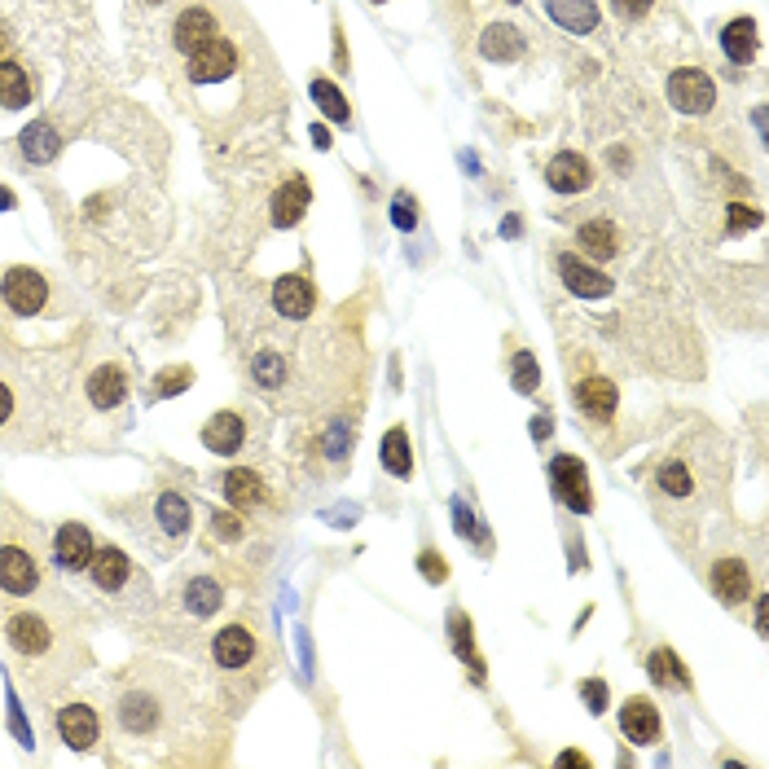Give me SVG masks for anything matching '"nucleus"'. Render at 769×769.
Returning <instances> with one entry per match:
<instances>
[{
	"label": "nucleus",
	"instance_id": "40",
	"mask_svg": "<svg viewBox=\"0 0 769 769\" xmlns=\"http://www.w3.org/2000/svg\"><path fill=\"white\" fill-rule=\"evenodd\" d=\"M581 695H585V704L594 708V712L607 708V686H603V682H581Z\"/></svg>",
	"mask_w": 769,
	"mask_h": 769
},
{
	"label": "nucleus",
	"instance_id": "39",
	"mask_svg": "<svg viewBox=\"0 0 769 769\" xmlns=\"http://www.w3.org/2000/svg\"><path fill=\"white\" fill-rule=\"evenodd\" d=\"M189 370H176V374H163L159 378V396H176V392H185V383H189Z\"/></svg>",
	"mask_w": 769,
	"mask_h": 769
},
{
	"label": "nucleus",
	"instance_id": "11",
	"mask_svg": "<svg viewBox=\"0 0 769 769\" xmlns=\"http://www.w3.org/2000/svg\"><path fill=\"white\" fill-rule=\"evenodd\" d=\"M88 576H93V585L102 589V594H119V589L128 585V576H132V563H128V554L119 550V545H106V550H93Z\"/></svg>",
	"mask_w": 769,
	"mask_h": 769
},
{
	"label": "nucleus",
	"instance_id": "1",
	"mask_svg": "<svg viewBox=\"0 0 769 769\" xmlns=\"http://www.w3.org/2000/svg\"><path fill=\"white\" fill-rule=\"evenodd\" d=\"M53 624L49 616H40V611H14L5 624V638L9 646L22 655V660H40V655H49L53 651Z\"/></svg>",
	"mask_w": 769,
	"mask_h": 769
},
{
	"label": "nucleus",
	"instance_id": "48",
	"mask_svg": "<svg viewBox=\"0 0 769 769\" xmlns=\"http://www.w3.org/2000/svg\"><path fill=\"white\" fill-rule=\"evenodd\" d=\"M0 207H14V194H9V189H0Z\"/></svg>",
	"mask_w": 769,
	"mask_h": 769
},
{
	"label": "nucleus",
	"instance_id": "6",
	"mask_svg": "<svg viewBox=\"0 0 769 769\" xmlns=\"http://www.w3.org/2000/svg\"><path fill=\"white\" fill-rule=\"evenodd\" d=\"M554 488H559V497L576 510V515H589V510H594V497H589V475H585L581 458H572V453L554 458Z\"/></svg>",
	"mask_w": 769,
	"mask_h": 769
},
{
	"label": "nucleus",
	"instance_id": "15",
	"mask_svg": "<svg viewBox=\"0 0 769 769\" xmlns=\"http://www.w3.org/2000/svg\"><path fill=\"white\" fill-rule=\"evenodd\" d=\"M559 273H563L567 291L581 295V299H603V295H611V277L598 273V269H589V264H581L576 255H563V260H559Z\"/></svg>",
	"mask_w": 769,
	"mask_h": 769
},
{
	"label": "nucleus",
	"instance_id": "21",
	"mask_svg": "<svg viewBox=\"0 0 769 769\" xmlns=\"http://www.w3.org/2000/svg\"><path fill=\"white\" fill-rule=\"evenodd\" d=\"M550 18L563 22L576 36H589L598 27V5L594 0H550Z\"/></svg>",
	"mask_w": 769,
	"mask_h": 769
},
{
	"label": "nucleus",
	"instance_id": "25",
	"mask_svg": "<svg viewBox=\"0 0 769 769\" xmlns=\"http://www.w3.org/2000/svg\"><path fill=\"white\" fill-rule=\"evenodd\" d=\"M31 102V80L18 62H0V106L22 110Z\"/></svg>",
	"mask_w": 769,
	"mask_h": 769
},
{
	"label": "nucleus",
	"instance_id": "38",
	"mask_svg": "<svg viewBox=\"0 0 769 769\" xmlns=\"http://www.w3.org/2000/svg\"><path fill=\"white\" fill-rule=\"evenodd\" d=\"M418 567H422V572H427V581H431V585H440L444 576H449V572H444V559H440L436 550H427V554H422V559H418Z\"/></svg>",
	"mask_w": 769,
	"mask_h": 769
},
{
	"label": "nucleus",
	"instance_id": "12",
	"mask_svg": "<svg viewBox=\"0 0 769 769\" xmlns=\"http://www.w3.org/2000/svg\"><path fill=\"white\" fill-rule=\"evenodd\" d=\"M620 730L629 734L633 743H655V739H660V712H655V704H651L646 695L624 699V708H620Z\"/></svg>",
	"mask_w": 769,
	"mask_h": 769
},
{
	"label": "nucleus",
	"instance_id": "36",
	"mask_svg": "<svg viewBox=\"0 0 769 769\" xmlns=\"http://www.w3.org/2000/svg\"><path fill=\"white\" fill-rule=\"evenodd\" d=\"M453 646L471 660V668L479 673V660H475V651H471V624H466V616H453Z\"/></svg>",
	"mask_w": 769,
	"mask_h": 769
},
{
	"label": "nucleus",
	"instance_id": "27",
	"mask_svg": "<svg viewBox=\"0 0 769 769\" xmlns=\"http://www.w3.org/2000/svg\"><path fill=\"white\" fill-rule=\"evenodd\" d=\"M646 668H651L655 686H668V690H686V686H690V677H686L682 660H677V655L668 651V646H660V651H651V660H646Z\"/></svg>",
	"mask_w": 769,
	"mask_h": 769
},
{
	"label": "nucleus",
	"instance_id": "47",
	"mask_svg": "<svg viewBox=\"0 0 769 769\" xmlns=\"http://www.w3.org/2000/svg\"><path fill=\"white\" fill-rule=\"evenodd\" d=\"M312 141H317V146L326 150V146H330V132H326V128H312Z\"/></svg>",
	"mask_w": 769,
	"mask_h": 769
},
{
	"label": "nucleus",
	"instance_id": "34",
	"mask_svg": "<svg viewBox=\"0 0 769 769\" xmlns=\"http://www.w3.org/2000/svg\"><path fill=\"white\" fill-rule=\"evenodd\" d=\"M655 484H660L664 493H673V497H686V493H690V475H686V466L677 462V458L660 462V471H655Z\"/></svg>",
	"mask_w": 769,
	"mask_h": 769
},
{
	"label": "nucleus",
	"instance_id": "44",
	"mask_svg": "<svg viewBox=\"0 0 769 769\" xmlns=\"http://www.w3.org/2000/svg\"><path fill=\"white\" fill-rule=\"evenodd\" d=\"M9 414H14V396H9V387L0 383V422H5Z\"/></svg>",
	"mask_w": 769,
	"mask_h": 769
},
{
	"label": "nucleus",
	"instance_id": "42",
	"mask_svg": "<svg viewBox=\"0 0 769 769\" xmlns=\"http://www.w3.org/2000/svg\"><path fill=\"white\" fill-rule=\"evenodd\" d=\"M392 220H396V225H400V229H414V203H409V198H405V194H400V198H396V216H392Z\"/></svg>",
	"mask_w": 769,
	"mask_h": 769
},
{
	"label": "nucleus",
	"instance_id": "29",
	"mask_svg": "<svg viewBox=\"0 0 769 769\" xmlns=\"http://www.w3.org/2000/svg\"><path fill=\"white\" fill-rule=\"evenodd\" d=\"M58 150H62V141H58V132H53L49 124H31L27 132H22V154H27L31 163L58 159Z\"/></svg>",
	"mask_w": 769,
	"mask_h": 769
},
{
	"label": "nucleus",
	"instance_id": "9",
	"mask_svg": "<svg viewBox=\"0 0 769 769\" xmlns=\"http://www.w3.org/2000/svg\"><path fill=\"white\" fill-rule=\"evenodd\" d=\"M58 734H62L66 748L84 752V748H93V743H97V734H102V721H97V712L88 708V704H66V708L58 712Z\"/></svg>",
	"mask_w": 769,
	"mask_h": 769
},
{
	"label": "nucleus",
	"instance_id": "19",
	"mask_svg": "<svg viewBox=\"0 0 769 769\" xmlns=\"http://www.w3.org/2000/svg\"><path fill=\"white\" fill-rule=\"evenodd\" d=\"M124 396H128V378H124L119 365H102V370H93V378H88V400H93L97 409H115Z\"/></svg>",
	"mask_w": 769,
	"mask_h": 769
},
{
	"label": "nucleus",
	"instance_id": "13",
	"mask_svg": "<svg viewBox=\"0 0 769 769\" xmlns=\"http://www.w3.org/2000/svg\"><path fill=\"white\" fill-rule=\"evenodd\" d=\"M172 36H176V49H181V53H194V49H203L207 40L220 36V22H216L211 9H185V14L176 18Z\"/></svg>",
	"mask_w": 769,
	"mask_h": 769
},
{
	"label": "nucleus",
	"instance_id": "30",
	"mask_svg": "<svg viewBox=\"0 0 769 769\" xmlns=\"http://www.w3.org/2000/svg\"><path fill=\"white\" fill-rule=\"evenodd\" d=\"M185 607L194 611V616H211V611H220V585L211 581V576H194V581L185 585Z\"/></svg>",
	"mask_w": 769,
	"mask_h": 769
},
{
	"label": "nucleus",
	"instance_id": "14",
	"mask_svg": "<svg viewBox=\"0 0 769 769\" xmlns=\"http://www.w3.org/2000/svg\"><path fill=\"white\" fill-rule=\"evenodd\" d=\"M712 594L721 598V603H743V598L752 594V576H748V563L743 559H717L712 563Z\"/></svg>",
	"mask_w": 769,
	"mask_h": 769
},
{
	"label": "nucleus",
	"instance_id": "35",
	"mask_svg": "<svg viewBox=\"0 0 769 769\" xmlns=\"http://www.w3.org/2000/svg\"><path fill=\"white\" fill-rule=\"evenodd\" d=\"M537 383H541V370H537V361H532V352H519L515 356V387L519 392H537Z\"/></svg>",
	"mask_w": 769,
	"mask_h": 769
},
{
	"label": "nucleus",
	"instance_id": "31",
	"mask_svg": "<svg viewBox=\"0 0 769 769\" xmlns=\"http://www.w3.org/2000/svg\"><path fill=\"white\" fill-rule=\"evenodd\" d=\"M251 374H255V383H260L264 392H282V383H286V361H282V352L264 348V352L251 361Z\"/></svg>",
	"mask_w": 769,
	"mask_h": 769
},
{
	"label": "nucleus",
	"instance_id": "37",
	"mask_svg": "<svg viewBox=\"0 0 769 769\" xmlns=\"http://www.w3.org/2000/svg\"><path fill=\"white\" fill-rule=\"evenodd\" d=\"M211 532H216L220 541H238V537H242V519H233V515H211Z\"/></svg>",
	"mask_w": 769,
	"mask_h": 769
},
{
	"label": "nucleus",
	"instance_id": "7",
	"mask_svg": "<svg viewBox=\"0 0 769 769\" xmlns=\"http://www.w3.org/2000/svg\"><path fill=\"white\" fill-rule=\"evenodd\" d=\"M53 559L62 572H84L93 563V537H88L84 523H62L58 537H53Z\"/></svg>",
	"mask_w": 769,
	"mask_h": 769
},
{
	"label": "nucleus",
	"instance_id": "51",
	"mask_svg": "<svg viewBox=\"0 0 769 769\" xmlns=\"http://www.w3.org/2000/svg\"><path fill=\"white\" fill-rule=\"evenodd\" d=\"M510 5H519V0H510Z\"/></svg>",
	"mask_w": 769,
	"mask_h": 769
},
{
	"label": "nucleus",
	"instance_id": "24",
	"mask_svg": "<svg viewBox=\"0 0 769 769\" xmlns=\"http://www.w3.org/2000/svg\"><path fill=\"white\" fill-rule=\"evenodd\" d=\"M479 53H484V58H493V62H515L519 53H523V36L515 27H488L484 31V40H479Z\"/></svg>",
	"mask_w": 769,
	"mask_h": 769
},
{
	"label": "nucleus",
	"instance_id": "49",
	"mask_svg": "<svg viewBox=\"0 0 769 769\" xmlns=\"http://www.w3.org/2000/svg\"><path fill=\"white\" fill-rule=\"evenodd\" d=\"M5 44H9V36H5V27H0V49H5Z\"/></svg>",
	"mask_w": 769,
	"mask_h": 769
},
{
	"label": "nucleus",
	"instance_id": "17",
	"mask_svg": "<svg viewBox=\"0 0 769 769\" xmlns=\"http://www.w3.org/2000/svg\"><path fill=\"white\" fill-rule=\"evenodd\" d=\"M312 203V189L304 176H295V181H286L282 189H277V198H273V225H282V229H291L304 220V211Z\"/></svg>",
	"mask_w": 769,
	"mask_h": 769
},
{
	"label": "nucleus",
	"instance_id": "28",
	"mask_svg": "<svg viewBox=\"0 0 769 769\" xmlns=\"http://www.w3.org/2000/svg\"><path fill=\"white\" fill-rule=\"evenodd\" d=\"M576 238H581V247H585L589 255H594V260H611V255L620 251V242H616V229H611L607 220H585Z\"/></svg>",
	"mask_w": 769,
	"mask_h": 769
},
{
	"label": "nucleus",
	"instance_id": "32",
	"mask_svg": "<svg viewBox=\"0 0 769 769\" xmlns=\"http://www.w3.org/2000/svg\"><path fill=\"white\" fill-rule=\"evenodd\" d=\"M383 466L392 471L396 479H405L409 471H414V462H409V436L400 427H392L383 436Z\"/></svg>",
	"mask_w": 769,
	"mask_h": 769
},
{
	"label": "nucleus",
	"instance_id": "20",
	"mask_svg": "<svg viewBox=\"0 0 769 769\" xmlns=\"http://www.w3.org/2000/svg\"><path fill=\"white\" fill-rule=\"evenodd\" d=\"M576 405H581L589 418H611L616 414V387H611L607 378H581V383H576Z\"/></svg>",
	"mask_w": 769,
	"mask_h": 769
},
{
	"label": "nucleus",
	"instance_id": "33",
	"mask_svg": "<svg viewBox=\"0 0 769 769\" xmlns=\"http://www.w3.org/2000/svg\"><path fill=\"white\" fill-rule=\"evenodd\" d=\"M312 97H317V106L326 110V119H334V124H348V119H352L348 97H343L330 80H312Z\"/></svg>",
	"mask_w": 769,
	"mask_h": 769
},
{
	"label": "nucleus",
	"instance_id": "45",
	"mask_svg": "<svg viewBox=\"0 0 769 769\" xmlns=\"http://www.w3.org/2000/svg\"><path fill=\"white\" fill-rule=\"evenodd\" d=\"M559 765H581V769H585L589 761H585V756H581V752H563V756H559Z\"/></svg>",
	"mask_w": 769,
	"mask_h": 769
},
{
	"label": "nucleus",
	"instance_id": "41",
	"mask_svg": "<svg viewBox=\"0 0 769 769\" xmlns=\"http://www.w3.org/2000/svg\"><path fill=\"white\" fill-rule=\"evenodd\" d=\"M752 225H761V216H756L752 207H730V229L739 233V229H752Z\"/></svg>",
	"mask_w": 769,
	"mask_h": 769
},
{
	"label": "nucleus",
	"instance_id": "23",
	"mask_svg": "<svg viewBox=\"0 0 769 769\" xmlns=\"http://www.w3.org/2000/svg\"><path fill=\"white\" fill-rule=\"evenodd\" d=\"M154 519H159V528L167 537L181 541L189 532V501L181 493H159V501H154Z\"/></svg>",
	"mask_w": 769,
	"mask_h": 769
},
{
	"label": "nucleus",
	"instance_id": "52",
	"mask_svg": "<svg viewBox=\"0 0 769 769\" xmlns=\"http://www.w3.org/2000/svg\"><path fill=\"white\" fill-rule=\"evenodd\" d=\"M150 5H159V0H150Z\"/></svg>",
	"mask_w": 769,
	"mask_h": 769
},
{
	"label": "nucleus",
	"instance_id": "16",
	"mask_svg": "<svg viewBox=\"0 0 769 769\" xmlns=\"http://www.w3.org/2000/svg\"><path fill=\"white\" fill-rule=\"evenodd\" d=\"M545 181L554 189H563V194H581L594 181V167H589L581 154H554L550 167H545Z\"/></svg>",
	"mask_w": 769,
	"mask_h": 769
},
{
	"label": "nucleus",
	"instance_id": "26",
	"mask_svg": "<svg viewBox=\"0 0 769 769\" xmlns=\"http://www.w3.org/2000/svg\"><path fill=\"white\" fill-rule=\"evenodd\" d=\"M721 44H726V58L730 62H752V53H756V22L752 18H734L730 27H726V36H721Z\"/></svg>",
	"mask_w": 769,
	"mask_h": 769
},
{
	"label": "nucleus",
	"instance_id": "22",
	"mask_svg": "<svg viewBox=\"0 0 769 769\" xmlns=\"http://www.w3.org/2000/svg\"><path fill=\"white\" fill-rule=\"evenodd\" d=\"M225 497H229V506L233 510H255L264 501V479L255 475V471H229L225 475Z\"/></svg>",
	"mask_w": 769,
	"mask_h": 769
},
{
	"label": "nucleus",
	"instance_id": "18",
	"mask_svg": "<svg viewBox=\"0 0 769 769\" xmlns=\"http://www.w3.org/2000/svg\"><path fill=\"white\" fill-rule=\"evenodd\" d=\"M242 436H247V422H242L238 414H216L203 427V444L211 453H220V458H229V453H238L242 449Z\"/></svg>",
	"mask_w": 769,
	"mask_h": 769
},
{
	"label": "nucleus",
	"instance_id": "43",
	"mask_svg": "<svg viewBox=\"0 0 769 769\" xmlns=\"http://www.w3.org/2000/svg\"><path fill=\"white\" fill-rule=\"evenodd\" d=\"M651 9V0H616V14L620 18H642Z\"/></svg>",
	"mask_w": 769,
	"mask_h": 769
},
{
	"label": "nucleus",
	"instance_id": "50",
	"mask_svg": "<svg viewBox=\"0 0 769 769\" xmlns=\"http://www.w3.org/2000/svg\"><path fill=\"white\" fill-rule=\"evenodd\" d=\"M374 5H383V0H374Z\"/></svg>",
	"mask_w": 769,
	"mask_h": 769
},
{
	"label": "nucleus",
	"instance_id": "3",
	"mask_svg": "<svg viewBox=\"0 0 769 769\" xmlns=\"http://www.w3.org/2000/svg\"><path fill=\"white\" fill-rule=\"evenodd\" d=\"M668 97H673V106L682 110V115H704L717 102V88L704 71H695V66H682V71L668 75Z\"/></svg>",
	"mask_w": 769,
	"mask_h": 769
},
{
	"label": "nucleus",
	"instance_id": "10",
	"mask_svg": "<svg viewBox=\"0 0 769 769\" xmlns=\"http://www.w3.org/2000/svg\"><path fill=\"white\" fill-rule=\"evenodd\" d=\"M211 655H216L220 668L238 673V668H247L251 655H255V633L247 629V624H229V629L216 633V646H211Z\"/></svg>",
	"mask_w": 769,
	"mask_h": 769
},
{
	"label": "nucleus",
	"instance_id": "2",
	"mask_svg": "<svg viewBox=\"0 0 769 769\" xmlns=\"http://www.w3.org/2000/svg\"><path fill=\"white\" fill-rule=\"evenodd\" d=\"M0 589L14 598L40 589V563L27 545H0Z\"/></svg>",
	"mask_w": 769,
	"mask_h": 769
},
{
	"label": "nucleus",
	"instance_id": "5",
	"mask_svg": "<svg viewBox=\"0 0 769 769\" xmlns=\"http://www.w3.org/2000/svg\"><path fill=\"white\" fill-rule=\"evenodd\" d=\"M233 66H238L233 44L216 36V40H207L203 49L189 53V80H194V84H216V80H225Z\"/></svg>",
	"mask_w": 769,
	"mask_h": 769
},
{
	"label": "nucleus",
	"instance_id": "46",
	"mask_svg": "<svg viewBox=\"0 0 769 769\" xmlns=\"http://www.w3.org/2000/svg\"><path fill=\"white\" fill-rule=\"evenodd\" d=\"M765 620H769V607H765V598H761V603H756V629H761V633H765Z\"/></svg>",
	"mask_w": 769,
	"mask_h": 769
},
{
	"label": "nucleus",
	"instance_id": "4",
	"mask_svg": "<svg viewBox=\"0 0 769 769\" xmlns=\"http://www.w3.org/2000/svg\"><path fill=\"white\" fill-rule=\"evenodd\" d=\"M0 295H5V304L22 312V317H31V312L44 308V299H49V286H44V277L36 269H9L5 282H0Z\"/></svg>",
	"mask_w": 769,
	"mask_h": 769
},
{
	"label": "nucleus",
	"instance_id": "8",
	"mask_svg": "<svg viewBox=\"0 0 769 769\" xmlns=\"http://www.w3.org/2000/svg\"><path fill=\"white\" fill-rule=\"evenodd\" d=\"M312 304H317V291H312V282L304 273H286L273 282V308L282 312V317L304 321L312 312Z\"/></svg>",
	"mask_w": 769,
	"mask_h": 769
}]
</instances>
